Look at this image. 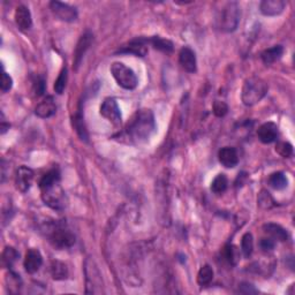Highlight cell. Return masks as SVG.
<instances>
[{
    "label": "cell",
    "mask_w": 295,
    "mask_h": 295,
    "mask_svg": "<svg viewBox=\"0 0 295 295\" xmlns=\"http://www.w3.org/2000/svg\"><path fill=\"white\" fill-rule=\"evenodd\" d=\"M257 136L259 141L264 144L274 143L278 138V126L275 122H265L257 130Z\"/></svg>",
    "instance_id": "obj_15"
},
{
    "label": "cell",
    "mask_w": 295,
    "mask_h": 295,
    "mask_svg": "<svg viewBox=\"0 0 295 295\" xmlns=\"http://www.w3.org/2000/svg\"><path fill=\"white\" fill-rule=\"evenodd\" d=\"M213 279V270L209 264H205V265L202 266L200 269L199 274H197V283L200 286H206L209 285Z\"/></svg>",
    "instance_id": "obj_26"
},
{
    "label": "cell",
    "mask_w": 295,
    "mask_h": 295,
    "mask_svg": "<svg viewBox=\"0 0 295 295\" xmlns=\"http://www.w3.org/2000/svg\"><path fill=\"white\" fill-rule=\"evenodd\" d=\"M111 74L118 85L126 90H134L139 85L138 76L134 70L122 63H113L111 66Z\"/></svg>",
    "instance_id": "obj_5"
},
{
    "label": "cell",
    "mask_w": 295,
    "mask_h": 295,
    "mask_svg": "<svg viewBox=\"0 0 295 295\" xmlns=\"http://www.w3.org/2000/svg\"><path fill=\"white\" fill-rule=\"evenodd\" d=\"M73 127H74V129L76 130L77 135L80 136V139L87 142L88 139H89V134H88L87 127L85 124V118H83L81 109H78L77 112L75 113V116L73 117Z\"/></svg>",
    "instance_id": "obj_22"
},
{
    "label": "cell",
    "mask_w": 295,
    "mask_h": 295,
    "mask_svg": "<svg viewBox=\"0 0 295 295\" xmlns=\"http://www.w3.org/2000/svg\"><path fill=\"white\" fill-rule=\"evenodd\" d=\"M284 53V47L281 45H275L270 48L264 50L261 55L262 61L265 65H272L276 63L277 60L281 58V56Z\"/></svg>",
    "instance_id": "obj_21"
},
{
    "label": "cell",
    "mask_w": 295,
    "mask_h": 295,
    "mask_svg": "<svg viewBox=\"0 0 295 295\" xmlns=\"http://www.w3.org/2000/svg\"><path fill=\"white\" fill-rule=\"evenodd\" d=\"M33 90L37 97L42 96L44 94V91H45V80H44V77L42 76L36 77V80L34 81V85H33Z\"/></svg>",
    "instance_id": "obj_36"
},
{
    "label": "cell",
    "mask_w": 295,
    "mask_h": 295,
    "mask_svg": "<svg viewBox=\"0 0 295 295\" xmlns=\"http://www.w3.org/2000/svg\"><path fill=\"white\" fill-rule=\"evenodd\" d=\"M149 43L151 44L153 48H156V50L160 52H164V53H172V52H173V43L169 41V39L162 38L159 36H153L149 38Z\"/></svg>",
    "instance_id": "obj_24"
},
{
    "label": "cell",
    "mask_w": 295,
    "mask_h": 295,
    "mask_svg": "<svg viewBox=\"0 0 295 295\" xmlns=\"http://www.w3.org/2000/svg\"><path fill=\"white\" fill-rule=\"evenodd\" d=\"M86 281L87 293L99 294L103 292V279L99 274L98 267L95 265L94 261L87 259L86 262Z\"/></svg>",
    "instance_id": "obj_7"
},
{
    "label": "cell",
    "mask_w": 295,
    "mask_h": 295,
    "mask_svg": "<svg viewBox=\"0 0 295 295\" xmlns=\"http://www.w3.org/2000/svg\"><path fill=\"white\" fill-rule=\"evenodd\" d=\"M224 256H225L228 263L232 264V265H235L240 258V253L235 246L227 245L226 247L224 248Z\"/></svg>",
    "instance_id": "obj_32"
},
{
    "label": "cell",
    "mask_w": 295,
    "mask_h": 295,
    "mask_svg": "<svg viewBox=\"0 0 295 295\" xmlns=\"http://www.w3.org/2000/svg\"><path fill=\"white\" fill-rule=\"evenodd\" d=\"M43 264V256L38 249L32 248L25 254L24 258V269L28 274L33 275L41 269Z\"/></svg>",
    "instance_id": "obj_14"
},
{
    "label": "cell",
    "mask_w": 295,
    "mask_h": 295,
    "mask_svg": "<svg viewBox=\"0 0 295 295\" xmlns=\"http://www.w3.org/2000/svg\"><path fill=\"white\" fill-rule=\"evenodd\" d=\"M42 191V200L44 201L47 206H50L53 210H64L66 208V200L65 192L60 186V181L56 182L51 186H47L45 188H41Z\"/></svg>",
    "instance_id": "obj_6"
},
{
    "label": "cell",
    "mask_w": 295,
    "mask_h": 295,
    "mask_svg": "<svg viewBox=\"0 0 295 295\" xmlns=\"http://www.w3.org/2000/svg\"><path fill=\"white\" fill-rule=\"evenodd\" d=\"M50 271L52 278L55 280H65L68 278L67 265L60 261H52Z\"/></svg>",
    "instance_id": "obj_23"
},
{
    "label": "cell",
    "mask_w": 295,
    "mask_h": 295,
    "mask_svg": "<svg viewBox=\"0 0 295 295\" xmlns=\"http://www.w3.org/2000/svg\"><path fill=\"white\" fill-rule=\"evenodd\" d=\"M34 171L28 166H20L15 175V187L21 193H27L34 181Z\"/></svg>",
    "instance_id": "obj_12"
},
{
    "label": "cell",
    "mask_w": 295,
    "mask_h": 295,
    "mask_svg": "<svg viewBox=\"0 0 295 295\" xmlns=\"http://www.w3.org/2000/svg\"><path fill=\"white\" fill-rule=\"evenodd\" d=\"M100 116L104 117L106 120L111 122L114 126H120L122 122V117L120 112V108L117 103V100L112 97H108L104 99L103 104L100 105L99 109Z\"/></svg>",
    "instance_id": "obj_8"
},
{
    "label": "cell",
    "mask_w": 295,
    "mask_h": 295,
    "mask_svg": "<svg viewBox=\"0 0 295 295\" xmlns=\"http://www.w3.org/2000/svg\"><path fill=\"white\" fill-rule=\"evenodd\" d=\"M285 7L284 0H263L259 4V12L264 16H277L284 12Z\"/></svg>",
    "instance_id": "obj_16"
},
{
    "label": "cell",
    "mask_w": 295,
    "mask_h": 295,
    "mask_svg": "<svg viewBox=\"0 0 295 295\" xmlns=\"http://www.w3.org/2000/svg\"><path fill=\"white\" fill-rule=\"evenodd\" d=\"M179 63L181 67L188 73H195L197 70L196 55L191 47L184 46L179 53Z\"/></svg>",
    "instance_id": "obj_13"
},
{
    "label": "cell",
    "mask_w": 295,
    "mask_h": 295,
    "mask_svg": "<svg viewBox=\"0 0 295 295\" xmlns=\"http://www.w3.org/2000/svg\"><path fill=\"white\" fill-rule=\"evenodd\" d=\"M92 42H94V35H92L90 32H86L80 37V39H78L75 51H74V60H73V64H74L73 67L75 70H77L78 67H80L83 57H85L86 52L89 50Z\"/></svg>",
    "instance_id": "obj_11"
},
{
    "label": "cell",
    "mask_w": 295,
    "mask_h": 295,
    "mask_svg": "<svg viewBox=\"0 0 295 295\" xmlns=\"http://www.w3.org/2000/svg\"><path fill=\"white\" fill-rule=\"evenodd\" d=\"M155 130L156 121L152 111L149 109H141L131 117L125 134L130 143H143L151 138Z\"/></svg>",
    "instance_id": "obj_1"
},
{
    "label": "cell",
    "mask_w": 295,
    "mask_h": 295,
    "mask_svg": "<svg viewBox=\"0 0 295 295\" xmlns=\"http://www.w3.org/2000/svg\"><path fill=\"white\" fill-rule=\"evenodd\" d=\"M259 247L265 253H270L275 248V240L271 239V237H264L259 242Z\"/></svg>",
    "instance_id": "obj_38"
},
{
    "label": "cell",
    "mask_w": 295,
    "mask_h": 295,
    "mask_svg": "<svg viewBox=\"0 0 295 295\" xmlns=\"http://www.w3.org/2000/svg\"><path fill=\"white\" fill-rule=\"evenodd\" d=\"M13 87V80L10 76V74H7L5 70H3L2 74V91L7 92L12 89Z\"/></svg>",
    "instance_id": "obj_37"
},
{
    "label": "cell",
    "mask_w": 295,
    "mask_h": 295,
    "mask_svg": "<svg viewBox=\"0 0 295 295\" xmlns=\"http://www.w3.org/2000/svg\"><path fill=\"white\" fill-rule=\"evenodd\" d=\"M148 44L149 38L145 37H138L131 39V41L124 45L117 51V55H134L136 57H145L148 53Z\"/></svg>",
    "instance_id": "obj_10"
},
{
    "label": "cell",
    "mask_w": 295,
    "mask_h": 295,
    "mask_svg": "<svg viewBox=\"0 0 295 295\" xmlns=\"http://www.w3.org/2000/svg\"><path fill=\"white\" fill-rule=\"evenodd\" d=\"M19 256H20L19 253H17L14 248L6 247L5 250L3 252V258H2L3 265L8 269L13 267V265H14V263L17 261Z\"/></svg>",
    "instance_id": "obj_28"
},
{
    "label": "cell",
    "mask_w": 295,
    "mask_h": 295,
    "mask_svg": "<svg viewBox=\"0 0 295 295\" xmlns=\"http://www.w3.org/2000/svg\"><path fill=\"white\" fill-rule=\"evenodd\" d=\"M57 111V105L52 96H46L41 103H39L36 109H35V114L42 119H47L55 116Z\"/></svg>",
    "instance_id": "obj_19"
},
{
    "label": "cell",
    "mask_w": 295,
    "mask_h": 295,
    "mask_svg": "<svg viewBox=\"0 0 295 295\" xmlns=\"http://www.w3.org/2000/svg\"><path fill=\"white\" fill-rule=\"evenodd\" d=\"M50 10L57 19L63 22H74L78 16L75 7L69 6L68 4L57 2V0L50 3Z\"/></svg>",
    "instance_id": "obj_9"
},
{
    "label": "cell",
    "mask_w": 295,
    "mask_h": 295,
    "mask_svg": "<svg viewBox=\"0 0 295 295\" xmlns=\"http://www.w3.org/2000/svg\"><path fill=\"white\" fill-rule=\"evenodd\" d=\"M228 186V180L226 178L225 174H218L217 177L213 179V181L211 182V191L214 194H223L226 192Z\"/></svg>",
    "instance_id": "obj_29"
},
{
    "label": "cell",
    "mask_w": 295,
    "mask_h": 295,
    "mask_svg": "<svg viewBox=\"0 0 295 295\" xmlns=\"http://www.w3.org/2000/svg\"><path fill=\"white\" fill-rule=\"evenodd\" d=\"M60 181V172L58 169H52L47 172L46 174L43 175V178L39 181V188H45L51 186L56 182Z\"/></svg>",
    "instance_id": "obj_27"
},
{
    "label": "cell",
    "mask_w": 295,
    "mask_h": 295,
    "mask_svg": "<svg viewBox=\"0 0 295 295\" xmlns=\"http://www.w3.org/2000/svg\"><path fill=\"white\" fill-rule=\"evenodd\" d=\"M14 19L16 25L19 27L20 30H22V32H25V30H29L33 27L32 13H30L29 8L25 5L17 6Z\"/></svg>",
    "instance_id": "obj_17"
},
{
    "label": "cell",
    "mask_w": 295,
    "mask_h": 295,
    "mask_svg": "<svg viewBox=\"0 0 295 295\" xmlns=\"http://www.w3.org/2000/svg\"><path fill=\"white\" fill-rule=\"evenodd\" d=\"M241 17L240 6L236 2L227 3L217 17V27L223 33H233L237 29Z\"/></svg>",
    "instance_id": "obj_3"
},
{
    "label": "cell",
    "mask_w": 295,
    "mask_h": 295,
    "mask_svg": "<svg viewBox=\"0 0 295 295\" xmlns=\"http://www.w3.org/2000/svg\"><path fill=\"white\" fill-rule=\"evenodd\" d=\"M67 78H68L67 67L65 66V67L61 69V72L59 74L58 78H57V81L55 82V91L58 95H63L64 94L66 85H67Z\"/></svg>",
    "instance_id": "obj_33"
},
{
    "label": "cell",
    "mask_w": 295,
    "mask_h": 295,
    "mask_svg": "<svg viewBox=\"0 0 295 295\" xmlns=\"http://www.w3.org/2000/svg\"><path fill=\"white\" fill-rule=\"evenodd\" d=\"M263 231L271 237V239L277 241H287L288 239V233L285 230L283 226L278 225L275 223H267L263 225Z\"/></svg>",
    "instance_id": "obj_20"
},
{
    "label": "cell",
    "mask_w": 295,
    "mask_h": 295,
    "mask_svg": "<svg viewBox=\"0 0 295 295\" xmlns=\"http://www.w3.org/2000/svg\"><path fill=\"white\" fill-rule=\"evenodd\" d=\"M257 203L264 210L271 209V208H274V206H275L274 197H272L270 195V193H269L267 191H265V189H263V191L258 194Z\"/></svg>",
    "instance_id": "obj_31"
},
{
    "label": "cell",
    "mask_w": 295,
    "mask_h": 295,
    "mask_svg": "<svg viewBox=\"0 0 295 295\" xmlns=\"http://www.w3.org/2000/svg\"><path fill=\"white\" fill-rule=\"evenodd\" d=\"M237 292L241 294H257L258 289L255 288V286L249 283H241L239 285V289Z\"/></svg>",
    "instance_id": "obj_39"
},
{
    "label": "cell",
    "mask_w": 295,
    "mask_h": 295,
    "mask_svg": "<svg viewBox=\"0 0 295 295\" xmlns=\"http://www.w3.org/2000/svg\"><path fill=\"white\" fill-rule=\"evenodd\" d=\"M241 250L246 258L252 256L254 252V237L252 233H246L241 239Z\"/></svg>",
    "instance_id": "obj_30"
},
{
    "label": "cell",
    "mask_w": 295,
    "mask_h": 295,
    "mask_svg": "<svg viewBox=\"0 0 295 295\" xmlns=\"http://www.w3.org/2000/svg\"><path fill=\"white\" fill-rule=\"evenodd\" d=\"M269 90L267 83L261 77H249L245 81L241 90V100L246 106H254L261 102Z\"/></svg>",
    "instance_id": "obj_2"
},
{
    "label": "cell",
    "mask_w": 295,
    "mask_h": 295,
    "mask_svg": "<svg viewBox=\"0 0 295 295\" xmlns=\"http://www.w3.org/2000/svg\"><path fill=\"white\" fill-rule=\"evenodd\" d=\"M212 110H213V114H214L216 117L223 118V117H225L226 114H227L228 106H227V104L225 102H220V100H216V102L213 103Z\"/></svg>",
    "instance_id": "obj_35"
},
{
    "label": "cell",
    "mask_w": 295,
    "mask_h": 295,
    "mask_svg": "<svg viewBox=\"0 0 295 295\" xmlns=\"http://www.w3.org/2000/svg\"><path fill=\"white\" fill-rule=\"evenodd\" d=\"M47 237L50 244L57 249H67L75 244V235L66 228L63 224L55 223L46 228Z\"/></svg>",
    "instance_id": "obj_4"
},
{
    "label": "cell",
    "mask_w": 295,
    "mask_h": 295,
    "mask_svg": "<svg viewBox=\"0 0 295 295\" xmlns=\"http://www.w3.org/2000/svg\"><path fill=\"white\" fill-rule=\"evenodd\" d=\"M269 184L276 191H281L288 186V179L283 172H275L269 178Z\"/></svg>",
    "instance_id": "obj_25"
},
{
    "label": "cell",
    "mask_w": 295,
    "mask_h": 295,
    "mask_svg": "<svg viewBox=\"0 0 295 295\" xmlns=\"http://www.w3.org/2000/svg\"><path fill=\"white\" fill-rule=\"evenodd\" d=\"M276 152L281 157L289 158L293 155V145L288 142H279L276 145Z\"/></svg>",
    "instance_id": "obj_34"
},
{
    "label": "cell",
    "mask_w": 295,
    "mask_h": 295,
    "mask_svg": "<svg viewBox=\"0 0 295 295\" xmlns=\"http://www.w3.org/2000/svg\"><path fill=\"white\" fill-rule=\"evenodd\" d=\"M0 131H2V134L4 135L6 133V131L10 129V124H7L6 120H5V116H4V113L2 112V124H0Z\"/></svg>",
    "instance_id": "obj_40"
},
{
    "label": "cell",
    "mask_w": 295,
    "mask_h": 295,
    "mask_svg": "<svg viewBox=\"0 0 295 295\" xmlns=\"http://www.w3.org/2000/svg\"><path fill=\"white\" fill-rule=\"evenodd\" d=\"M218 158L220 164L226 169H233L239 163V156H237V151L232 147L222 148L218 152Z\"/></svg>",
    "instance_id": "obj_18"
}]
</instances>
